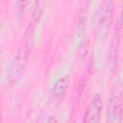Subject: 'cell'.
I'll list each match as a JSON object with an SVG mask.
<instances>
[{
    "label": "cell",
    "mask_w": 123,
    "mask_h": 123,
    "mask_svg": "<svg viewBox=\"0 0 123 123\" xmlns=\"http://www.w3.org/2000/svg\"><path fill=\"white\" fill-rule=\"evenodd\" d=\"M122 24H123V9L121 10V13L117 20V24L115 25L113 37L110 47V63L111 70H113L116 67V62L118 59V49H119V35H120V30L122 28Z\"/></svg>",
    "instance_id": "obj_5"
},
{
    "label": "cell",
    "mask_w": 123,
    "mask_h": 123,
    "mask_svg": "<svg viewBox=\"0 0 123 123\" xmlns=\"http://www.w3.org/2000/svg\"><path fill=\"white\" fill-rule=\"evenodd\" d=\"M123 117V83L117 82L111 90L107 107V123H122Z\"/></svg>",
    "instance_id": "obj_1"
},
{
    "label": "cell",
    "mask_w": 123,
    "mask_h": 123,
    "mask_svg": "<svg viewBox=\"0 0 123 123\" xmlns=\"http://www.w3.org/2000/svg\"><path fill=\"white\" fill-rule=\"evenodd\" d=\"M113 5L111 1H101L96 11V33L98 37L103 38L107 36L112 20Z\"/></svg>",
    "instance_id": "obj_2"
},
{
    "label": "cell",
    "mask_w": 123,
    "mask_h": 123,
    "mask_svg": "<svg viewBox=\"0 0 123 123\" xmlns=\"http://www.w3.org/2000/svg\"><path fill=\"white\" fill-rule=\"evenodd\" d=\"M102 108H103L102 98L99 94H95L91 98V101L85 111L83 123H99Z\"/></svg>",
    "instance_id": "obj_4"
},
{
    "label": "cell",
    "mask_w": 123,
    "mask_h": 123,
    "mask_svg": "<svg viewBox=\"0 0 123 123\" xmlns=\"http://www.w3.org/2000/svg\"><path fill=\"white\" fill-rule=\"evenodd\" d=\"M28 54H29V45L26 44L25 47H23L14 57L12 65L10 67V72L8 76L9 82L11 84L16 83L21 78V75L24 72L26 66Z\"/></svg>",
    "instance_id": "obj_3"
},
{
    "label": "cell",
    "mask_w": 123,
    "mask_h": 123,
    "mask_svg": "<svg viewBox=\"0 0 123 123\" xmlns=\"http://www.w3.org/2000/svg\"><path fill=\"white\" fill-rule=\"evenodd\" d=\"M69 84H70V79L68 76L65 75V76L59 78L55 82L53 88H52L53 96L56 99L62 100L64 98V96L66 95V92H67L68 87H69Z\"/></svg>",
    "instance_id": "obj_6"
},
{
    "label": "cell",
    "mask_w": 123,
    "mask_h": 123,
    "mask_svg": "<svg viewBox=\"0 0 123 123\" xmlns=\"http://www.w3.org/2000/svg\"><path fill=\"white\" fill-rule=\"evenodd\" d=\"M47 123H58V120L54 116H49V118L47 120Z\"/></svg>",
    "instance_id": "obj_7"
}]
</instances>
